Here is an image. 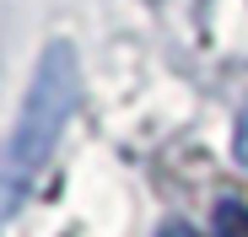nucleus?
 <instances>
[{"instance_id": "1", "label": "nucleus", "mask_w": 248, "mask_h": 237, "mask_svg": "<svg viewBox=\"0 0 248 237\" xmlns=\"http://www.w3.org/2000/svg\"><path fill=\"white\" fill-rule=\"evenodd\" d=\"M76 92H81L76 44L70 38H54V44H44V54H38L27 97L16 108V124H11L6 146H0V226L22 210L27 189L49 167V156H54L60 135L70 124V113H76Z\"/></svg>"}, {"instance_id": "2", "label": "nucleus", "mask_w": 248, "mask_h": 237, "mask_svg": "<svg viewBox=\"0 0 248 237\" xmlns=\"http://www.w3.org/2000/svg\"><path fill=\"white\" fill-rule=\"evenodd\" d=\"M211 237H248V205L243 200H221L211 216Z\"/></svg>"}, {"instance_id": "4", "label": "nucleus", "mask_w": 248, "mask_h": 237, "mask_svg": "<svg viewBox=\"0 0 248 237\" xmlns=\"http://www.w3.org/2000/svg\"><path fill=\"white\" fill-rule=\"evenodd\" d=\"M237 156L248 162V118H243V130H237Z\"/></svg>"}, {"instance_id": "3", "label": "nucleus", "mask_w": 248, "mask_h": 237, "mask_svg": "<svg viewBox=\"0 0 248 237\" xmlns=\"http://www.w3.org/2000/svg\"><path fill=\"white\" fill-rule=\"evenodd\" d=\"M156 237H194V226H184V221H168V226H162Z\"/></svg>"}]
</instances>
